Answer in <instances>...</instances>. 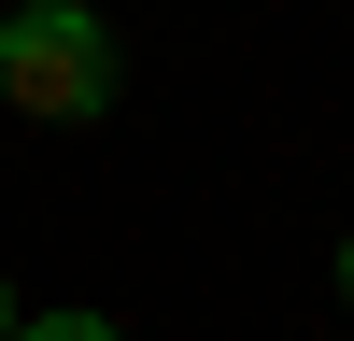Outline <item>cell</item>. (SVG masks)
Instances as JSON below:
<instances>
[{"mask_svg":"<svg viewBox=\"0 0 354 341\" xmlns=\"http://www.w3.org/2000/svg\"><path fill=\"white\" fill-rule=\"evenodd\" d=\"M15 341H128L113 313H85V299H57V313H15Z\"/></svg>","mask_w":354,"mask_h":341,"instance_id":"cell-2","label":"cell"},{"mask_svg":"<svg viewBox=\"0 0 354 341\" xmlns=\"http://www.w3.org/2000/svg\"><path fill=\"white\" fill-rule=\"evenodd\" d=\"M128 57H113V15L100 0H0V114L28 128H100Z\"/></svg>","mask_w":354,"mask_h":341,"instance_id":"cell-1","label":"cell"},{"mask_svg":"<svg viewBox=\"0 0 354 341\" xmlns=\"http://www.w3.org/2000/svg\"><path fill=\"white\" fill-rule=\"evenodd\" d=\"M15 313H28V299H15V284H0V341H15Z\"/></svg>","mask_w":354,"mask_h":341,"instance_id":"cell-3","label":"cell"},{"mask_svg":"<svg viewBox=\"0 0 354 341\" xmlns=\"http://www.w3.org/2000/svg\"><path fill=\"white\" fill-rule=\"evenodd\" d=\"M340 299H354V242H340Z\"/></svg>","mask_w":354,"mask_h":341,"instance_id":"cell-4","label":"cell"}]
</instances>
